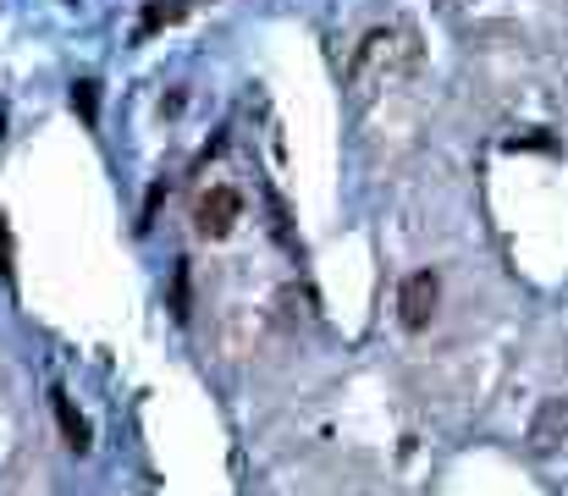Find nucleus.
<instances>
[{"mask_svg": "<svg viewBox=\"0 0 568 496\" xmlns=\"http://www.w3.org/2000/svg\"><path fill=\"white\" fill-rule=\"evenodd\" d=\"M408 67H414V44H403L397 33L376 28V33L359 44V61H354L348 83H354V94L365 100V94H376V89H392Z\"/></svg>", "mask_w": 568, "mask_h": 496, "instance_id": "f257e3e1", "label": "nucleus"}, {"mask_svg": "<svg viewBox=\"0 0 568 496\" xmlns=\"http://www.w3.org/2000/svg\"><path fill=\"white\" fill-rule=\"evenodd\" d=\"M72 111L94 128V122H100V83H78V89H72Z\"/></svg>", "mask_w": 568, "mask_h": 496, "instance_id": "423d86ee", "label": "nucleus"}, {"mask_svg": "<svg viewBox=\"0 0 568 496\" xmlns=\"http://www.w3.org/2000/svg\"><path fill=\"white\" fill-rule=\"evenodd\" d=\"M55 419H61V436H67V447L72 453H89V419L72 408V397H61L55 392Z\"/></svg>", "mask_w": 568, "mask_h": 496, "instance_id": "39448f33", "label": "nucleus"}, {"mask_svg": "<svg viewBox=\"0 0 568 496\" xmlns=\"http://www.w3.org/2000/svg\"><path fill=\"white\" fill-rule=\"evenodd\" d=\"M0 276H11V232H6V221H0Z\"/></svg>", "mask_w": 568, "mask_h": 496, "instance_id": "0eeeda50", "label": "nucleus"}, {"mask_svg": "<svg viewBox=\"0 0 568 496\" xmlns=\"http://www.w3.org/2000/svg\"><path fill=\"white\" fill-rule=\"evenodd\" d=\"M237 215H243V199H237V188L215 182V188L199 199V210H193V226H199L204 237H226V232L237 226Z\"/></svg>", "mask_w": 568, "mask_h": 496, "instance_id": "f03ea898", "label": "nucleus"}, {"mask_svg": "<svg viewBox=\"0 0 568 496\" xmlns=\"http://www.w3.org/2000/svg\"><path fill=\"white\" fill-rule=\"evenodd\" d=\"M564 436H568V403L564 397H547L541 414H536V425H530V442H536V453H552Z\"/></svg>", "mask_w": 568, "mask_h": 496, "instance_id": "20e7f679", "label": "nucleus"}, {"mask_svg": "<svg viewBox=\"0 0 568 496\" xmlns=\"http://www.w3.org/2000/svg\"><path fill=\"white\" fill-rule=\"evenodd\" d=\"M436 304H442V282H436L430 271H414V276L403 282V293H397V310H403V326H408V331L430 326Z\"/></svg>", "mask_w": 568, "mask_h": 496, "instance_id": "7ed1b4c3", "label": "nucleus"}]
</instances>
